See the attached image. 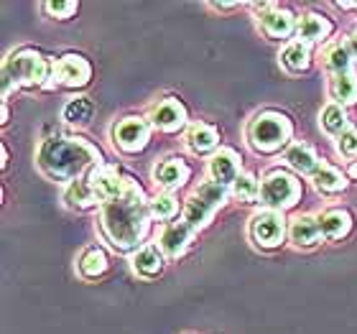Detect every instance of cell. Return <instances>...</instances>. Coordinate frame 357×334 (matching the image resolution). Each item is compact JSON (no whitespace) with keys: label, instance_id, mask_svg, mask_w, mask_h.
Segmentation results:
<instances>
[{"label":"cell","instance_id":"d4e9b609","mask_svg":"<svg viewBox=\"0 0 357 334\" xmlns=\"http://www.w3.org/2000/svg\"><path fill=\"white\" fill-rule=\"evenodd\" d=\"M97 194L92 192V186H89L87 179H77V181H72V184L64 189V204H67L69 209H79V212H84V209H92L97 207Z\"/></svg>","mask_w":357,"mask_h":334},{"label":"cell","instance_id":"52a82bcc","mask_svg":"<svg viewBox=\"0 0 357 334\" xmlns=\"http://www.w3.org/2000/svg\"><path fill=\"white\" fill-rule=\"evenodd\" d=\"M92 79V64L82 54H64L61 59H54L52 79L46 89H82Z\"/></svg>","mask_w":357,"mask_h":334},{"label":"cell","instance_id":"7c38bea8","mask_svg":"<svg viewBox=\"0 0 357 334\" xmlns=\"http://www.w3.org/2000/svg\"><path fill=\"white\" fill-rule=\"evenodd\" d=\"M87 181H89V186H92V192L97 194V199L105 204V202H110V199H115V197L123 194L128 176H123L115 166L100 164L87 174Z\"/></svg>","mask_w":357,"mask_h":334},{"label":"cell","instance_id":"9c48e42d","mask_svg":"<svg viewBox=\"0 0 357 334\" xmlns=\"http://www.w3.org/2000/svg\"><path fill=\"white\" fill-rule=\"evenodd\" d=\"M151 126L149 118H141V115H128V118L118 120L112 126V143L115 149H120L123 153H141L151 141Z\"/></svg>","mask_w":357,"mask_h":334},{"label":"cell","instance_id":"603a6c76","mask_svg":"<svg viewBox=\"0 0 357 334\" xmlns=\"http://www.w3.org/2000/svg\"><path fill=\"white\" fill-rule=\"evenodd\" d=\"M283 161L291 166V169H296L298 174H304V176H312L317 166L321 164L319 156L314 153L312 146H306V143H291L286 153H283Z\"/></svg>","mask_w":357,"mask_h":334},{"label":"cell","instance_id":"d590c367","mask_svg":"<svg viewBox=\"0 0 357 334\" xmlns=\"http://www.w3.org/2000/svg\"><path fill=\"white\" fill-rule=\"evenodd\" d=\"M347 179L357 181V161H350V166H347Z\"/></svg>","mask_w":357,"mask_h":334},{"label":"cell","instance_id":"5bb4252c","mask_svg":"<svg viewBox=\"0 0 357 334\" xmlns=\"http://www.w3.org/2000/svg\"><path fill=\"white\" fill-rule=\"evenodd\" d=\"M197 232L184 222V220H178V222L166 225L164 232H161V240H158V248L164 252L166 258H181L189 245H192V240Z\"/></svg>","mask_w":357,"mask_h":334},{"label":"cell","instance_id":"4dcf8cb0","mask_svg":"<svg viewBox=\"0 0 357 334\" xmlns=\"http://www.w3.org/2000/svg\"><path fill=\"white\" fill-rule=\"evenodd\" d=\"M178 215V199L174 197V192H158L151 199V217L158 222H172Z\"/></svg>","mask_w":357,"mask_h":334},{"label":"cell","instance_id":"f546056e","mask_svg":"<svg viewBox=\"0 0 357 334\" xmlns=\"http://www.w3.org/2000/svg\"><path fill=\"white\" fill-rule=\"evenodd\" d=\"M230 197H235L243 204H253L255 199H261V181L253 176V174H240L235 179V184L230 186Z\"/></svg>","mask_w":357,"mask_h":334},{"label":"cell","instance_id":"6da1fadb","mask_svg":"<svg viewBox=\"0 0 357 334\" xmlns=\"http://www.w3.org/2000/svg\"><path fill=\"white\" fill-rule=\"evenodd\" d=\"M151 199H146L138 181L128 176L126 189L120 197L105 202L100 207V227L102 235L112 243V248L120 252H135L143 248V238L149 235Z\"/></svg>","mask_w":357,"mask_h":334},{"label":"cell","instance_id":"d6986e66","mask_svg":"<svg viewBox=\"0 0 357 334\" xmlns=\"http://www.w3.org/2000/svg\"><path fill=\"white\" fill-rule=\"evenodd\" d=\"M217 146H220V133L217 128H212L209 123H192L189 130H186V149L197 153V156H204V153H215Z\"/></svg>","mask_w":357,"mask_h":334},{"label":"cell","instance_id":"8fae6325","mask_svg":"<svg viewBox=\"0 0 357 334\" xmlns=\"http://www.w3.org/2000/svg\"><path fill=\"white\" fill-rule=\"evenodd\" d=\"M151 126L161 130V133H178L181 128L186 126V107L178 103L176 97H166V100H158L149 112Z\"/></svg>","mask_w":357,"mask_h":334},{"label":"cell","instance_id":"4316f807","mask_svg":"<svg viewBox=\"0 0 357 334\" xmlns=\"http://www.w3.org/2000/svg\"><path fill=\"white\" fill-rule=\"evenodd\" d=\"M92 115H95V103L89 97H72L61 107V120L69 123V126H89Z\"/></svg>","mask_w":357,"mask_h":334},{"label":"cell","instance_id":"484cf974","mask_svg":"<svg viewBox=\"0 0 357 334\" xmlns=\"http://www.w3.org/2000/svg\"><path fill=\"white\" fill-rule=\"evenodd\" d=\"M107 266H110V263H107V252H105L100 245L84 248L82 255H79V263H77L79 273H82V278H89V281H95V278L105 275Z\"/></svg>","mask_w":357,"mask_h":334},{"label":"cell","instance_id":"cb8c5ba5","mask_svg":"<svg viewBox=\"0 0 357 334\" xmlns=\"http://www.w3.org/2000/svg\"><path fill=\"white\" fill-rule=\"evenodd\" d=\"M281 67L289 72V75H301L306 69L312 67V49L301 41H291L286 49L281 52Z\"/></svg>","mask_w":357,"mask_h":334},{"label":"cell","instance_id":"8992f818","mask_svg":"<svg viewBox=\"0 0 357 334\" xmlns=\"http://www.w3.org/2000/svg\"><path fill=\"white\" fill-rule=\"evenodd\" d=\"M298 199H301V181L286 171H271L261 181V202L266 204V209L286 212L296 207Z\"/></svg>","mask_w":357,"mask_h":334},{"label":"cell","instance_id":"44dd1931","mask_svg":"<svg viewBox=\"0 0 357 334\" xmlns=\"http://www.w3.org/2000/svg\"><path fill=\"white\" fill-rule=\"evenodd\" d=\"M164 260H166V255L161 252L158 245H143L133 252L130 263H133V271L141 275V278H156V275L164 271Z\"/></svg>","mask_w":357,"mask_h":334},{"label":"cell","instance_id":"5b68a950","mask_svg":"<svg viewBox=\"0 0 357 334\" xmlns=\"http://www.w3.org/2000/svg\"><path fill=\"white\" fill-rule=\"evenodd\" d=\"M227 197H230V189L217 181H204L189 194L184 209H181V220H184L194 232L204 230L212 217L220 212V209L227 204Z\"/></svg>","mask_w":357,"mask_h":334},{"label":"cell","instance_id":"4fadbf2b","mask_svg":"<svg viewBox=\"0 0 357 334\" xmlns=\"http://www.w3.org/2000/svg\"><path fill=\"white\" fill-rule=\"evenodd\" d=\"M207 174L209 181H217L230 189L235 184V179L243 174L240 171V156L232 149H217L207 161Z\"/></svg>","mask_w":357,"mask_h":334},{"label":"cell","instance_id":"ba28073f","mask_svg":"<svg viewBox=\"0 0 357 334\" xmlns=\"http://www.w3.org/2000/svg\"><path fill=\"white\" fill-rule=\"evenodd\" d=\"M248 232H250V240H253L258 248L273 250V248L281 245L283 240H286V235H289V222H286L283 212L261 209L258 215H253Z\"/></svg>","mask_w":357,"mask_h":334},{"label":"cell","instance_id":"30bf717a","mask_svg":"<svg viewBox=\"0 0 357 334\" xmlns=\"http://www.w3.org/2000/svg\"><path fill=\"white\" fill-rule=\"evenodd\" d=\"M255 8L261 10L258 15V23H261V31L268 38H289L291 33H296L298 18L291 13L289 8L273 6V3H255Z\"/></svg>","mask_w":357,"mask_h":334},{"label":"cell","instance_id":"f1b7e54d","mask_svg":"<svg viewBox=\"0 0 357 334\" xmlns=\"http://www.w3.org/2000/svg\"><path fill=\"white\" fill-rule=\"evenodd\" d=\"M319 126L324 133L329 135H342L347 128H350V118H347V110H344L342 105H337V103H329L324 105V110H321L319 115Z\"/></svg>","mask_w":357,"mask_h":334},{"label":"cell","instance_id":"277c9868","mask_svg":"<svg viewBox=\"0 0 357 334\" xmlns=\"http://www.w3.org/2000/svg\"><path fill=\"white\" fill-rule=\"evenodd\" d=\"M294 126L283 112L266 110L255 115L248 126V143L258 153H278L283 146H291Z\"/></svg>","mask_w":357,"mask_h":334},{"label":"cell","instance_id":"7402d4cb","mask_svg":"<svg viewBox=\"0 0 357 334\" xmlns=\"http://www.w3.org/2000/svg\"><path fill=\"white\" fill-rule=\"evenodd\" d=\"M312 181L321 194H329V197H332V194H342L344 189H347V184H350L347 174H342L337 166L327 164V161H321V164L317 166V171L312 174Z\"/></svg>","mask_w":357,"mask_h":334},{"label":"cell","instance_id":"1f68e13d","mask_svg":"<svg viewBox=\"0 0 357 334\" xmlns=\"http://www.w3.org/2000/svg\"><path fill=\"white\" fill-rule=\"evenodd\" d=\"M337 153L347 161H355L357 158V128H347L342 135H337Z\"/></svg>","mask_w":357,"mask_h":334},{"label":"cell","instance_id":"ffe728a7","mask_svg":"<svg viewBox=\"0 0 357 334\" xmlns=\"http://www.w3.org/2000/svg\"><path fill=\"white\" fill-rule=\"evenodd\" d=\"M319 217L321 240H342L352 230V215L347 209H327Z\"/></svg>","mask_w":357,"mask_h":334},{"label":"cell","instance_id":"d6a6232c","mask_svg":"<svg viewBox=\"0 0 357 334\" xmlns=\"http://www.w3.org/2000/svg\"><path fill=\"white\" fill-rule=\"evenodd\" d=\"M44 13H49L52 18H59V21H67L79 10V3L75 0H56V3H44Z\"/></svg>","mask_w":357,"mask_h":334},{"label":"cell","instance_id":"9a60e30c","mask_svg":"<svg viewBox=\"0 0 357 334\" xmlns=\"http://www.w3.org/2000/svg\"><path fill=\"white\" fill-rule=\"evenodd\" d=\"M192 169L181 161V158H164L153 166V181L156 186H161L164 192H176L189 181Z\"/></svg>","mask_w":357,"mask_h":334},{"label":"cell","instance_id":"83f0119b","mask_svg":"<svg viewBox=\"0 0 357 334\" xmlns=\"http://www.w3.org/2000/svg\"><path fill=\"white\" fill-rule=\"evenodd\" d=\"M329 95L337 105H355L357 103V72H347V75H337L329 82Z\"/></svg>","mask_w":357,"mask_h":334},{"label":"cell","instance_id":"e575fe53","mask_svg":"<svg viewBox=\"0 0 357 334\" xmlns=\"http://www.w3.org/2000/svg\"><path fill=\"white\" fill-rule=\"evenodd\" d=\"M243 3H212V8L215 10H235V8H240Z\"/></svg>","mask_w":357,"mask_h":334},{"label":"cell","instance_id":"74e56055","mask_svg":"<svg viewBox=\"0 0 357 334\" xmlns=\"http://www.w3.org/2000/svg\"><path fill=\"white\" fill-rule=\"evenodd\" d=\"M0 118H3V120H0V123L6 126V123H8V103H6V100H3V115H0Z\"/></svg>","mask_w":357,"mask_h":334},{"label":"cell","instance_id":"2e32d148","mask_svg":"<svg viewBox=\"0 0 357 334\" xmlns=\"http://www.w3.org/2000/svg\"><path fill=\"white\" fill-rule=\"evenodd\" d=\"M329 33H332V23H329L327 15L317 13V10H309L298 18V26H296V38L301 44L312 46V44H319V41H327Z\"/></svg>","mask_w":357,"mask_h":334},{"label":"cell","instance_id":"836d02e7","mask_svg":"<svg viewBox=\"0 0 357 334\" xmlns=\"http://www.w3.org/2000/svg\"><path fill=\"white\" fill-rule=\"evenodd\" d=\"M344 44H347V49H350V54L357 59V29L352 31L350 36H347V41H344Z\"/></svg>","mask_w":357,"mask_h":334},{"label":"cell","instance_id":"ac0fdd59","mask_svg":"<svg viewBox=\"0 0 357 334\" xmlns=\"http://www.w3.org/2000/svg\"><path fill=\"white\" fill-rule=\"evenodd\" d=\"M321 64H324V69L332 77L355 72V56H352L347 44H342V41L324 44V49H321Z\"/></svg>","mask_w":357,"mask_h":334},{"label":"cell","instance_id":"3957f363","mask_svg":"<svg viewBox=\"0 0 357 334\" xmlns=\"http://www.w3.org/2000/svg\"><path fill=\"white\" fill-rule=\"evenodd\" d=\"M52 56H44L41 52L29 49V46L15 49L3 61V100L8 103V97L13 95L15 89H46L52 79Z\"/></svg>","mask_w":357,"mask_h":334},{"label":"cell","instance_id":"e0dca14e","mask_svg":"<svg viewBox=\"0 0 357 334\" xmlns=\"http://www.w3.org/2000/svg\"><path fill=\"white\" fill-rule=\"evenodd\" d=\"M289 238L296 248H314L319 245L321 230L317 215H298L289 222Z\"/></svg>","mask_w":357,"mask_h":334},{"label":"cell","instance_id":"8d00e7d4","mask_svg":"<svg viewBox=\"0 0 357 334\" xmlns=\"http://www.w3.org/2000/svg\"><path fill=\"white\" fill-rule=\"evenodd\" d=\"M0 158H3V161H0V166H3V169H8V149H6V146L0 149Z\"/></svg>","mask_w":357,"mask_h":334},{"label":"cell","instance_id":"7a4b0ae2","mask_svg":"<svg viewBox=\"0 0 357 334\" xmlns=\"http://www.w3.org/2000/svg\"><path fill=\"white\" fill-rule=\"evenodd\" d=\"M102 164V153L79 135H52L38 143L36 166L49 181L72 184L84 171Z\"/></svg>","mask_w":357,"mask_h":334}]
</instances>
